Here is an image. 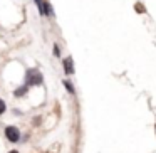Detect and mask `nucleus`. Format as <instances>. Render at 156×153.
Returning <instances> with one entry per match:
<instances>
[{
  "label": "nucleus",
  "instance_id": "obj_1",
  "mask_svg": "<svg viewBox=\"0 0 156 153\" xmlns=\"http://www.w3.org/2000/svg\"><path fill=\"white\" fill-rule=\"evenodd\" d=\"M25 84L27 86H39L42 84V74L39 69H29L25 72Z\"/></svg>",
  "mask_w": 156,
  "mask_h": 153
},
{
  "label": "nucleus",
  "instance_id": "obj_2",
  "mask_svg": "<svg viewBox=\"0 0 156 153\" xmlns=\"http://www.w3.org/2000/svg\"><path fill=\"white\" fill-rule=\"evenodd\" d=\"M5 136L10 143H17L20 140V131H19L17 126H7L5 128Z\"/></svg>",
  "mask_w": 156,
  "mask_h": 153
},
{
  "label": "nucleus",
  "instance_id": "obj_3",
  "mask_svg": "<svg viewBox=\"0 0 156 153\" xmlns=\"http://www.w3.org/2000/svg\"><path fill=\"white\" fill-rule=\"evenodd\" d=\"M62 66H64V72L67 76L74 74V61H72V57H66L62 61Z\"/></svg>",
  "mask_w": 156,
  "mask_h": 153
},
{
  "label": "nucleus",
  "instance_id": "obj_4",
  "mask_svg": "<svg viewBox=\"0 0 156 153\" xmlns=\"http://www.w3.org/2000/svg\"><path fill=\"white\" fill-rule=\"evenodd\" d=\"M27 91H29V86H27V84H24V86H20V88L15 89L14 94L17 96V98H22V96H25V93H27Z\"/></svg>",
  "mask_w": 156,
  "mask_h": 153
},
{
  "label": "nucleus",
  "instance_id": "obj_5",
  "mask_svg": "<svg viewBox=\"0 0 156 153\" xmlns=\"http://www.w3.org/2000/svg\"><path fill=\"white\" fill-rule=\"evenodd\" d=\"M44 14L47 17H54V10H52V5L49 2H44Z\"/></svg>",
  "mask_w": 156,
  "mask_h": 153
},
{
  "label": "nucleus",
  "instance_id": "obj_6",
  "mask_svg": "<svg viewBox=\"0 0 156 153\" xmlns=\"http://www.w3.org/2000/svg\"><path fill=\"white\" fill-rule=\"evenodd\" d=\"M62 84H64V86H66V89H67V91H69V93H71V94H74V93H76V89H74V86H72V84H71V82H69V81H67V79H64V81H62Z\"/></svg>",
  "mask_w": 156,
  "mask_h": 153
},
{
  "label": "nucleus",
  "instance_id": "obj_7",
  "mask_svg": "<svg viewBox=\"0 0 156 153\" xmlns=\"http://www.w3.org/2000/svg\"><path fill=\"white\" fill-rule=\"evenodd\" d=\"M34 2H35V5H37V9H39V14L45 15L44 14V0H34Z\"/></svg>",
  "mask_w": 156,
  "mask_h": 153
},
{
  "label": "nucleus",
  "instance_id": "obj_8",
  "mask_svg": "<svg viewBox=\"0 0 156 153\" xmlns=\"http://www.w3.org/2000/svg\"><path fill=\"white\" fill-rule=\"evenodd\" d=\"M5 109H7V104H5V101H4V99H0V115H4V113H5Z\"/></svg>",
  "mask_w": 156,
  "mask_h": 153
},
{
  "label": "nucleus",
  "instance_id": "obj_9",
  "mask_svg": "<svg viewBox=\"0 0 156 153\" xmlns=\"http://www.w3.org/2000/svg\"><path fill=\"white\" fill-rule=\"evenodd\" d=\"M136 12H138V14H144V5H141V4H136Z\"/></svg>",
  "mask_w": 156,
  "mask_h": 153
},
{
  "label": "nucleus",
  "instance_id": "obj_10",
  "mask_svg": "<svg viewBox=\"0 0 156 153\" xmlns=\"http://www.w3.org/2000/svg\"><path fill=\"white\" fill-rule=\"evenodd\" d=\"M54 56H57V57L61 56V51H59V46L57 44H54Z\"/></svg>",
  "mask_w": 156,
  "mask_h": 153
},
{
  "label": "nucleus",
  "instance_id": "obj_11",
  "mask_svg": "<svg viewBox=\"0 0 156 153\" xmlns=\"http://www.w3.org/2000/svg\"><path fill=\"white\" fill-rule=\"evenodd\" d=\"M9 153H19V151H15V150H12V151H9Z\"/></svg>",
  "mask_w": 156,
  "mask_h": 153
},
{
  "label": "nucleus",
  "instance_id": "obj_12",
  "mask_svg": "<svg viewBox=\"0 0 156 153\" xmlns=\"http://www.w3.org/2000/svg\"><path fill=\"white\" fill-rule=\"evenodd\" d=\"M154 128H156V125H154Z\"/></svg>",
  "mask_w": 156,
  "mask_h": 153
}]
</instances>
